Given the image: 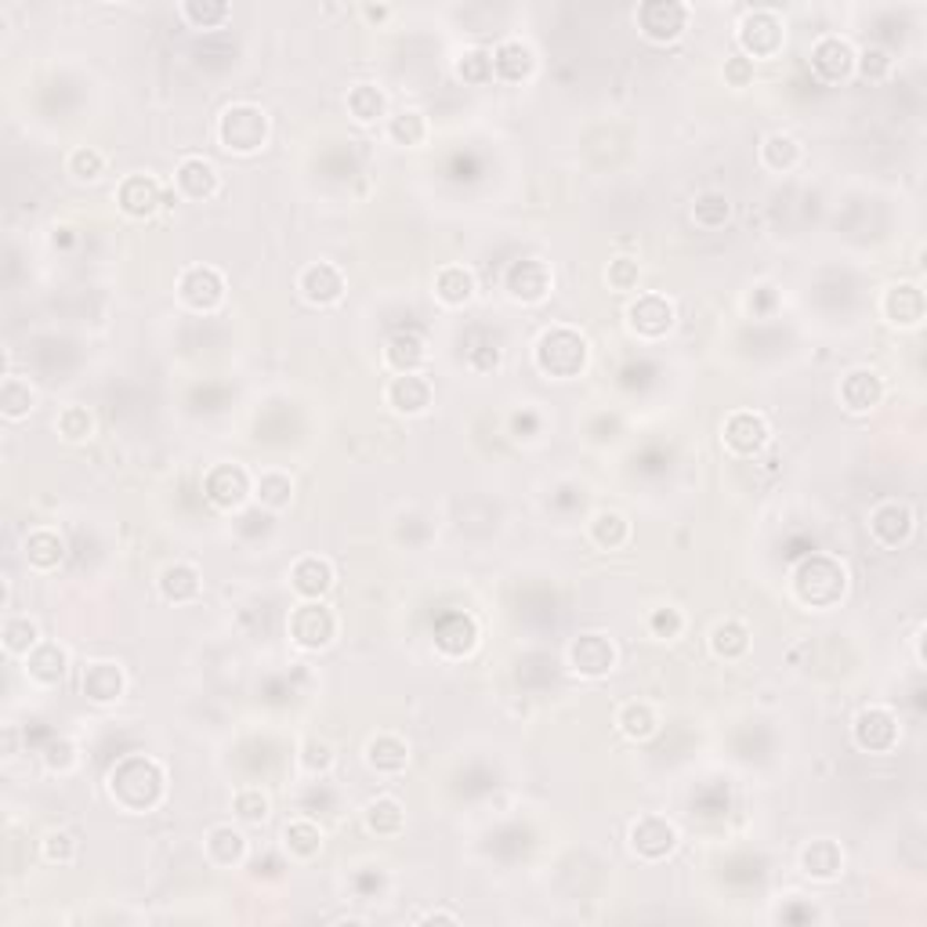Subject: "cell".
<instances>
[{
	"label": "cell",
	"mask_w": 927,
	"mask_h": 927,
	"mask_svg": "<svg viewBox=\"0 0 927 927\" xmlns=\"http://www.w3.org/2000/svg\"><path fill=\"white\" fill-rule=\"evenodd\" d=\"M106 790H109L116 808H124V812H130V815H146L164 801V793H167L164 765L152 761V757H141V754L124 757V761L109 772Z\"/></svg>",
	"instance_id": "cell-1"
},
{
	"label": "cell",
	"mask_w": 927,
	"mask_h": 927,
	"mask_svg": "<svg viewBox=\"0 0 927 927\" xmlns=\"http://www.w3.org/2000/svg\"><path fill=\"white\" fill-rule=\"evenodd\" d=\"M591 362V348H587V337L569 330V326H555V330H544L537 341V370L555 377V381H572L580 377Z\"/></svg>",
	"instance_id": "cell-2"
},
{
	"label": "cell",
	"mask_w": 927,
	"mask_h": 927,
	"mask_svg": "<svg viewBox=\"0 0 927 927\" xmlns=\"http://www.w3.org/2000/svg\"><path fill=\"white\" fill-rule=\"evenodd\" d=\"M218 141L225 152L251 156L268 141V113L254 102H236L218 116Z\"/></svg>",
	"instance_id": "cell-3"
},
{
	"label": "cell",
	"mask_w": 927,
	"mask_h": 927,
	"mask_svg": "<svg viewBox=\"0 0 927 927\" xmlns=\"http://www.w3.org/2000/svg\"><path fill=\"white\" fill-rule=\"evenodd\" d=\"M793 587H798V598L804 605L812 609H830L838 605L844 591H847V572L838 558L830 555H812L798 569V577H793Z\"/></svg>",
	"instance_id": "cell-4"
},
{
	"label": "cell",
	"mask_w": 927,
	"mask_h": 927,
	"mask_svg": "<svg viewBox=\"0 0 927 927\" xmlns=\"http://www.w3.org/2000/svg\"><path fill=\"white\" fill-rule=\"evenodd\" d=\"M782 44H787V30H782V19L772 8H757L747 11L739 22V48L742 59H776Z\"/></svg>",
	"instance_id": "cell-5"
},
{
	"label": "cell",
	"mask_w": 927,
	"mask_h": 927,
	"mask_svg": "<svg viewBox=\"0 0 927 927\" xmlns=\"http://www.w3.org/2000/svg\"><path fill=\"white\" fill-rule=\"evenodd\" d=\"M286 631H291V642L305 652H319L330 649L337 638V617L323 602H302L291 620H286Z\"/></svg>",
	"instance_id": "cell-6"
},
{
	"label": "cell",
	"mask_w": 927,
	"mask_h": 927,
	"mask_svg": "<svg viewBox=\"0 0 927 927\" xmlns=\"http://www.w3.org/2000/svg\"><path fill=\"white\" fill-rule=\"evenodd\" d=\"M203 496L218 512H240L254 496V478L243 464H214L203 478Z\"/></svg>",
	"instance_id": "cell-7"
},
{
	"label": "cell",
	"mask_w": 927,
	"mask_h": 927,
	"mask_svg": "<svg viewBox=\"0 0 927 927\" xmlns=\"http://www.w3.org/2000/svg\"><path fill=\"white\" fill-rule=\"evenodd\" d=\"M225 276L214 265H192L181 272L178 280V297L181 305L192 312H218L221 302H225Z\"/></svg>",
	"instance_id": "cell-8"
},
{
	"label": "cell",
	"mask_w": 927,
	"mask_h": 927,
	"mask_svg": "<svg viewBox=\"0 0 927 927\" xmlns=\"http://www.w3.org/2000/svg\"><path fill=\"white\" fill-rule=\"evenodd\" d=\"M768 439H772V428H768L765 413H757V410H736V413H728L721 424L725 450L736 456H757L768 446Z\"/></svg>",
	"instance_id": "cell-9"
},
{
	"label": "cell",
	"mask_w": 927,
	"mask_h": 927,
	"mask_svg": "<svg viewBox=\"0 0 927 927\" xmlns=\"http://www.w3.org/2000/svg\"><path fill=\"white\" fill-rule=\"evenodd\" d=\"M688 25V8L677 0H649L638 8V30L652 44H674Z\"/></svg>",
	"instance_id": "cell-10"
},
{
	"label": "cell",
	"mask_w": 927,
	"mask_h": 927,
	"mask_svg": "<svg viewBox=\"0 0 927 927\" xmlns=\"http://www.w3.org/2000/svg\"><path fill=\"white\" fill-rule=\"evenodd\" d=\"M677 847V826L667 815H642L631 826V852L645 863H663Z\"/></svg>",
	"instance_id": "cell-11"
},
{
	"label": "cell",
	"mask_w": 927,
	"mask_h": 927,
	"mask_svg": "<svg viewBox=\"0 0 927 927\" xmlns=\"http://www.w3.org/2000/svg\"><path fill=\"white\" fill-rule=\"evenodd\" d=\"M913 529H917V515H913V507L903 501H884L870 512V533L873 540L887 551H898L903 544H909Z\"/></svg>",
	"instance_id": "cell-12"
},
{
	"label": "cell",
	"mask_w": 927,
	"mask_h": 927,
	"mask_svg": "<svg viewBox=\"0 0 927 927\" xmlns=\"http://www.w3.org/2000/svg\"><path fill=\"white\" fill-rule=\"evenodd\" d=\"M626 326L645 341H660L674 326V302L667 294H638V302L626 305Z\"/></svg>",
	"instance_id": "cell-13"
},
{
	"label": "cell",
	"mask_w": 927,
	"mask_h": 927,
	"mask_svg": "<svg viewBox=\"0 0 927 927\" xmlns=\"http://www.w3.org/2000/svg\"><path fill=\"white\" fill-rule=\"evenodd\" d=\"M504 286H507V294H512L515 302H522V305H540L544 297L551 294L555 276H551V268H547V261H540V257H522V261H515L512 268H507Z\"/></svg>",
	"instance_id": "cell-14"
},
{
	"label": "cell",
	"mask_w": 927,
	"mask_h": 927,
	"mask_svg": "<svg viewBox=\"0 0 927 927\" xmlns=\"http://www.w3.org/2000/svg\"><path fill=\"white\" fill-rule=\"evenodd\" d=\"M435 399V388L424 373H396L385 385V407H391L402 417H421L428 413Z\"/></svg>",
	"instance_id": "cell-15"
},
{
	"label": "cell",
	"mask_w": 927,
	"mask_h": 927,
	"mask_svg": "<svg viewBox=\"0 0 927 927\" xmlns=\"http://www.w3.org/2000/svg\"><path fill=\"white\" fill-rule=\"evenodd\" d=\"M297 291L308 305L316 308H330L345 297V276L341 268L330 265V261H316V265H305L302 276H297Z\"/></svg>",
	"instance_id": "cell-16"
},
{
	"label": "cell",
	"mask_w": 927,
	"mask_h": 927,
	"mask_svg": "<svg viewBox=\"0 0 927 927\" xmlns=\"http://www.w3.org/2000/svg\"><path fill=\"white\" fill-rule=\"evenodd\" d=\"M812 70L822 84H844L855 73V48L844 36H822L812 48Z\"/></svg>",
	"instance_id": "cell-17"
},
{
	"label": "cell",
	"mask_w": 927,
	"mask_h": 927,
	"mask_svg": "<svg viewBox=\"0 0 927 927\" xmlns=\"http://www.w3.org/2000/svg\"><path fill=\"white\" fill-rule=\"evenodd\" d=\"M569 667L583 674V677H605L617 667V645L609 642L605 634H580L577 642L569 645Z\"/></svg>",
	"instance_id": "cell-18"
},
{
	"label": "cell",
	"mask_w": 927,
	"mask_h": 927,
	"mask_svg": "<svg viewBox=\"0 0 927 927\" xmlns=\"http://www.w3.org/2000/svg\"><path fill=\"white\" fill-rule=\"evenodd\" d=\"M852 733H855L858 750L884 754V750H892L895 742H898V717L887 707H866L863 714L855 717Z\"/></svg>",
	"instance_id": "cell-19"
},
{
	"label": "cell",
	"mask_w": 927,
	"mask_h": 927,
	"mask_svg": "<svg viewBox=\"0 0 927 927\" xmlns=\"http://www.w3.org/2000/svg\"><path fill=\"white\" fill-rule=\"evenodd\" d=\"M218 189H221V178H218V167L211 160H203V156H186V160L178 164L175 192L181 196V200L203 203V200H211Z\"/></svg>",
	"instance_id": "cell-20"
},
{
	"label": "cell",
	"mask_w": 927,
	"mask_h": 927,
	"mask_svg": "<svg viewBox=\"0 0 927 927\" xmlns=\"http://www.w3.org/2000/svg\"><path fill=\"white\" fill-rule=\"evenodd\" d=\"M291 587H294V594L302 598V602H323V598L334 591V566H330V558H319V555L297 558L294 569H291Z\"/></svg>",
	"instance_id": "cell-21"
},
{
	"label": "cell",
	"mask_w": 927,
	"mask_h": 927,
	"mask_svg": "<svg viewBox=\"0 0 927 927\" xmlns=\"http://www.w3.org/2000/svg\"><path fill=\"white\" fill-rule=\"evenodd\" d=\"M493 76L504 84H526L533 73H537V51H533L526 41H501L493 51Z\"/></svg>",
	"instance_id": "cell-22"
},
{
	"label": "cell",
	"mask_w": 927,
	"mask_h": 927,
	"mask_svg": "<svg viewBox=\"0 0 927 927\" xmlns=\"http://www.w3.org/2000/svg\"><path fill=\"white\" fill-rule=\"evenodd\" d=\"M81 688L91 703H116L127 688V674L116 660H91L81 674Z\"/></svg>",
	"instance_id": "cell-23"
},
{
	"label": "cell",
	"mask_w": 927,
	"mask_h": 927,
	"mask_svg": "<svg viewBox=\"0 0 927 927\" xmlns=\"http://www.w3.org/2000/svg\"><path fill=\"white\" fill-rule=\"evenodd\" d=\"M884 399V377L877 370L858 367L852 373H844L841 381V402L847 413H870L877 410Z\"/></svg>",
	"instance_id": "cell-24"
},
{
	"label": "cell",
	"mask_w": 927,
	"mask_h": 927,
	"mask_svg": "<svg viewBox=\"0 0 927 927\" xmlns=\"http://www.w3.org/2000/svg\"><path fill=\"white\" fill-rule=\"evenodd\" d=\"M116 203H120V211L127 218H152L160 211L164 203V192L156 186V178L149 175H130L120 181V189H116Z\"/></svg>",
	"instance_id": "cell-25"
},
{
	"label": "cell",
	"mask_w": 927,
	"mask_h": 927,
	"mask_svg": "<svg viewBox=\"0 0 927 927\" xmlns=\"http://www.w3.org/2000/svg\"><path fill=\"white\" fill-rule=\"evenodd\" d=\"M884 319L892 326H903V330H913V326L924 323V294L917 283H895L892 291L884 294L881 302Z\"/></svg>",
	"instance_id": "cell-26"
},
{
	"label": "cell",
	"mask_w": 927,
	"mask_h": 927,
	"mask_svg": "<svg viewBox=\"0 0 927 927\" xmlns=\"http://www.w3.org/2000/svg\"><path fill=\"white\" fill-rule=\"evenodd\" d=\"M435 645L453 660L467 656V652H475V645H478V623L467 617V612H450V617H442L435 626Z\"/></svg>",
	"instance_id": "cell-27"
},
{
	"label": "cell",
	"mask_w": 927,
	"mask_h": 927,
	"mask_svg": "<svg viewBox=\"0 0 927 927\" xmlns=\"http://www.w3.org/2000/svg\"><path fill=\"white\" fill-rule=\"evenodd\" d=\"M801 870H804V877L822 881V884L838 881L844 873V847L838 841H830V838H819L812 844H804Z\"/></svg>",
	"instance_id": "cell-28"
},
{
	"label": "cell",
	"mask_w": 927,
	"mask_h": 927,
	"mask_svg": "<svg viewBox=\"0 0 927 927\" xmlns=\"http://www.w3.org/2000/svg\"><path fill=\"white\" fill-rule=\"evenodd\" d=\"M385 362L396 373H421V367L428 362V341L417 330L391 334L385 345Z\"/></svg>",
	"instance_id": "cell-29"
},
{
	"label": "cell",
	"mask_w": 927,
	"mask_h": 927,
	"mask_svg": "<svg viewBox=\"0 0 927 927\" xmlns=\"http://www.w3.org/2000/svg\"><path fill=\"white\" fill-rule=\"evenodd\" d=\"M203 855H207V863L218 866V870L243 866V858H246L243 830H236V826H214L211 833H207V841H203Z\"/></svg>",
	"instance_id": "cell-30"
},
{
	"label": "cell",
	"mask_w": 927,
	"mask_h": 927,
	"mask_svg": "<svg viewBox=\"0 0 927 927\" xmlns=\"http://www.w3.org/2000/svg\"><path fill=\"white\" fill-rule=\"evenodd\" d=\"M367 765L381 776H399L410 765V742L396 733H381L367 742Z\"/></svg>",
	"instance_id": "cell-31"
},
{
	"label": "cell",
	"mask_w": 927,
	"mask_h": 927,
	"mask_svg": "<svg viewBox=\"0 0 927 927\" xmlns=\"http://www.w3.org/2000/svg\"><path fill=\"white\" fill-rule=\"evenodd\" d=\"M200 591H203V577H200V569L189 566V561H175V566H167L160 572V594L167 602L189 605L200 598Z\"/></svg>",
	"instance_id": "cell-32"
},
{
	"label": "cell",
	"mask_w": 927,
	"mask_h": 927,
	"mask_svg": "<svg viewBox=\"0 0 927 927\" xmlns=\"http://www.w3.org/2000/svg\"><path fill=\"white\" fill-rule=\"evenodd\" d=\"M283 847L294 863H312L323 852V830L312 819H291L283 826Z\"/></svg>",
	"instance_id": "cell-33"
},
{
	"label": "cell",
	"mask_w": 927,
	"mask_h": 927,
	"mask_svg": "<svg viewBox=\"0 0 927 927\" xmlns=\"http://www.w3.org/2000/svg\"><path fill=\"white\" fill-rule=\"evenodd\" d=\"M65 663H70V656H65L62 645L41 642L30 656H25V674H30V682H36V685H59L65 677Z\"/></svg>",
	"instance_id": "cell-34"
},
{
	"label": "cell",
	"mask_w": 927,
	"mask_h": 927,
	"mask_svg": "<svg viewBox=\"0 0 927 927\" xmlns=\"http://www.w3.org/2000/svg\"><path fill=\"white\" fill-rule=\"evenodd\" d=\"M435 297L450 308H464L475 297V276L464 265H442L435 272Z\"/></svg>",
	"instance_id": "cell-35"
},
{
	"label": "cell",
	"mask_w": 927,
	"mask_h": 927,
	"mask_svg": "<svg viewBox=\"0 0 927 927\" xmlns=\"http://www.w3.org/2000/svg\"><path fill=\"white\" fill-rule=\"evenodd\" d=\"M22 555L30 561V569L51 572V569H59V561L65 558V544L55 529H33L22 544Z\"/></svg>",
	"instance_id": "cell-36"
},
{
	"label": "cell",
	"mask_w": 927,
	"mask_h": 927,
	"mask_svg": "<svg viewBox=\"0 0 927 927\" xmlns=\"http://www.w3.org/2000/svg\"><path fill=\"white\" fill-rule=\"evenodd\" d=\"M362 822H367V830L373 838H399L402 830H407V812H402V804L396 798H373L367 804V812H362Z\"/></svg>",
	"instance_id": "cell-37"
},
{
	"label": "cell",
	"mask_w": 927,
	"mask_h": 927,
	"mask_svg": "<svg viewBox=\"0 0 927 927\" xmlns=\"http://www.w3.org/2000/svg\"><path fill=\"white\" fill-rule=\"evenodd\" d=\"M710 652H714L717 660H725V663L747 656V652H750V631H747V623H739V620L717 623L714 631H710Z\"/></svg>",
	"instance_id": "cell-38"
},
{
	"label": "cell",
	"mask_w": 927,
	"mask_h": 927,
	"mask_svg": "<svg viewBox=\"0 0 927 927\" xmlns=\"http://www.w3.org/2000/svg\"><path fill=\"white\" fill-rule=\"evenodd\" d=\"M587 537H591L594 547H602V551H620L631 540V522L620 512H598L591 518V526H587Z\"/></svg>",
	"instance_id": "cell-39"
},
{
	"label": "cell",
	"mask_w": 927,
	"mask_h": 927,
	"mask_svg": "<svg viewBox=\"0 0 927 927\" xmlns=\"http://www.w3.org/2000/svg\"><path fill=\"white\" fill-rule=\"evenodd\" d=\"M254 496L265 512H283V507H291V501H294V478L286 472H276V467H272V472H261L254 478Z\"/></svg>",
	"instance_id": "cell-40"
},
{
	"label": "cell",
	"mask_w": 927,
	"mask_h": 927,
	"mask_svg": "<svg viewBox=\"0 0 927 927\" xmlns=\"http://www.w3.org/2000/svg\"><path fill=\"white\" fill-rule=\"evenodd\" d=\"M761 164L768 167V171H776V175L793 171V167L801 164V141L793 138V135H782V130H776V135L765 138Z\"/></svg>",
	"instance_id": "cell-41"
},
{
	"label": "cell",
	"mask_w": 927,
	"mask_h": 927,
	"mask_svg": "<svg viewBox=\"0 0 927 927\" xmlns=\"http://www.w3.org/2000/svg\"><path fill=\"white\" fill-rule=\"evenodd\" d=\"M617 725H620V733L626 739H652L656 736V728H660V717L656 710H652V703H623L620 714H617Z\"/></svg>",
	"instance_id": "cell-42"
},
{
	"label": "cell",
	"mask_w": 927,
	"mask_h": 927,
	"mask_svg": "<svg viewBox=\"0 0 927 927\" xmlns=\"http://www.w3.org/2000/svg\"><path fill=\"white\" fill-rule=\"evenodd\" d=\"M728 218H733V203H728L725 192L707 189V192H699L696 200H692V221H696L699 229L714 232V229H721Z\"/></svg>",
	"instance_id": "cell-43"
},
{
	"label": "cell",
	"mask_w": 927,
	"mask_h": 927,
	"mask_svg": "<svg viewBox=\"0 0 927 927\" xmlns=\"http://www.w3.org/2000/svg\"><path fill=\"white\" fill-rule=\"evenodd\" d=\"M41 642H44V638H41V626H36V620H30V617H8L4 620V652H8V656L25 660Z\"/></svg>",
	"instance_id": "cell-44"
},
{
	"label": "cell",
	"mask_w": 927,
	"mask_h": 927,
	"mask_svg": "<svg viewBox=\"0 0 927 927\" xmlns=\"http://www.w3.org/2000/svg\"><path fill=\"white\" fill-rule=\"evenodd\" d=\"M36 407V391L30 388V381H22V377H4V385H0V413L8 417V421H22V417H30Z\"/></svg>",
	"instance_id": "cell-45"
},
{
	"label": "cell",
	"mask_w": 927,
	"mask_h": 927,
	"mask_svg": "<svg viewBox=\"0 0 927 927\" xmlns=\"http://www.w3.org/2000/svg\"><path fill=\"white\" fill-rule=\"evenodd\" d=\"M388 141H391V146H402V149L424 146V141H428V120L417 109L396 113L388 120Z\"/></svg>",
	"instance_id": "cell-46"
},
{
	"label": "cell",
	"mask_w": 927,
	"mask_h": 927,
	"mask_svg": "<svg viewBox=\"0 0 927 927\" xmlns=\"http://www.w3.org/2000/svg\"><path fill=\"white\" fill-rule=\"evenodd\" d=\"M348 109L351 116H356L359 124H373V120H381L385 109H388V98H385V91L377 87V84H356L348 91Z\"/></svg>",
	"instance_id": "cell-47"
},
{
	"label": "cell",
	"mask_w": 927,
	"mask_h": 927,
	"mask_svg": "<svg viewBox=\"0 0 927 927\" xmlns=\"http://www.w3.org/2000/svg\"><path fill=\"white\" fill-rule=\"evenodd\" d=\"M268 812H272L268 793H261L257 787H246L232 798V815H236L243 826H261V822L268 819Z\"/></svg>",
	"instance_id": "cell-48"
},
{
	"label": "cell",
	"mask_w": 927,
	"mask_h": 927,
	"mask_svg": "<svg viewBox=\"0 0 927 927\" xmlns=\"http://www.w3.org/2000/svg\"><path fill=\"white\" fill-rule=\"evenodd\" d=\"M76 852H81V844L70 830H51L48 838L41 841V855L44 863L51 866H73L76 863Z\"/></svg>",
	"instance_id": "cell-49"
},
{
	"label": "cell",
	"mask_w": 927,
	"mask_h": 927,
	"mask_svg": "<svg viewBox=\"0 0 927 927\" xmlns=\"http://www.w3.org/2000/svg\"><path fill=\"white\" fill-rule=\"evenodd\" d=\"M65 171H70L76 181H98L102 175H106V156H102L95 146H81V149L70 152Z\"/></svg>",
	"instance_id": "cell-50"
},
{
	"label": "cell",
	"mask_w": 927,
	"mask_h": 927,
	"mask_svg": "<svg viewBox=\"0 0 927 927\" xmlns=\"http://www.w3.org/2000/svg\"><path fill=\"white\" fill-rule=\"evenodd\" d=\"M649 634L656 642H674V638L685 634V612L674 605H660L649 612Z\"/></svg>",
	"instance_id": "cell-51"
},
{
	"label": "cell",
	"mask_w": 927,
	"mask_h": 927,
	"mask_svg": "<svg viewBox=\"0 0 927 927\" xmlns=\"http://www.w3.org/2000/svg\"><path fill=\"white\" fill-rule=\"evenodd\" d=\"M55 428H59V435H62L65 442H84V439L95 435V417H91L84 407H65V410L59 413Z\"/></svg>",
	"instance_id": "cell-52"
},
{
	"label": "cell",
	"mask_w": 927,
	"mask_h": 927,
	"mask_svg": "<svg viewBox=\"0 0 927 927\" xmlns=\"http://www.w3.org/2000/svg\"><path fill=\"white\" fill-rule=\"evenodd\" d=\"M456 76H461L464 84H489L493 81V55L489 51H464L461 59H456Z\"/></svg>",
	"instance_id": "cell-53"
},
{
	"label": "cell",
	"mask_w": 927,
	"mask_h": 927,
	"mask_svg": "<svg viewBox=\"0 0 927 927\" xmlns=\"http://www.w3.org/2000/svg\"><path fill=\"white\" fill-rule=\"evenodd\" d=\"M181 19H186L189 25H196V30H214V25H221L229 19V4H221V0H214V4H200V0H189V4H181Z\"/></svg>",
	"instance_id": "cell-54"
},
{
	"label": "cell",
	"mask_w": 927,
	"mask_h": 927,
	"mask_svg": "<svg viewBox=\"0 0 927 927\" xmlns=\"http://www.w3.org/2000/svg\"><path fill=\"white\" fill-rule=\"evenodd\" d=\"M605 280L612 291L631 294V291H638V280H642V265H638V257H612L605 268Z\"/></svg>",
	"instance_id": "cell-55"
},
{
	"label": "cell",
	"mask_w": 927,
	"mask_h": 927,
	"mask_svg": "<svg viewBox=\"0 0 927 927\" xmlns=\"http://www.w3.org/2000/svg\"><path fill=\"white\" fill-rule=\"evenodd\" d=\"M302 765L312 776H326L334 768V747L326 739H308L302 747Z\"/></svg>",
	"instance_id": "cell-56"
},
{
	"label": "cell",
	"mask_w": 927,
	"mask_h": 927,
	"mask_svg": "<svg viewBox=\"0 0 927 927\" xmlns=\"http://www.w3.org/2000/svg\"><path fill=\"white\" fill-rule=\"evenodd\" d=\"M855 70H858V76H863V81H884L887 73H892V55H887V51H881V48H866L863 55H855Z\"/></svg>",
	"instance_id": "cell-57"
},
{
	"label": "cell",
	"mask_w": 927,
	"mask_h": 927,
	"mask_svg": "<svg viewBox=\"0 0 927 927\" xmlns=\"http://www.w3.org/2000/svg\"><path fill=\"white\" fill-rule=\"evenodd\" d=\"M44 765L51 768V772H70V768L76 765V747L70 739H51L48 750H44Z\"/></svg>",
	"instance_id": "cell-58"
},
{
	"label": "cell",
	"mask_w": 927,
	"mask_h": 927,
	"mask_svg": "<svg viewBox=\"0 0 927 927\" xmlns=\"http://www.w3.org/2000/svg\"><path fill=\"white\" fill-rule=\"evenodd\" d=\"M725 76H728V81H733V87H747V84H750V76H754V62H750V59H742V55H736L733 62L725 65Z\"/></svg>",
	"instance_id": "cell-59"
},
{
	"label": "cell",
	"mask_w": 927,
	"mask_h": 927,
	"mask_svg": "<svg viewBox=\"0 0 927 927\" xmlns=\"http://www.w3.org/2000/svg\"><path fill=\"white\" fill-rule=\"evenodd\" d=\"M421 924H435V920H442V924H461V917H456V913H442V909H432V913H421V917H417Z\"/></svg>",
	"instance_id": "cell-60"
},
{
	"label": "cell",
	"mask_w": 927,
	"mask_h": 927,
	"mask_svg": "<svg viewBox=\"0 0 927 927\" xmlns=\"http://www.w3.org/2000/svg\"><path fill=\"white\" fill-rule=\"evenodd\" d=\"M367 19H373V22L388 19V8H367Z\"/></svg>",
	"instance_id": "cell-61"
}]
</instances>
